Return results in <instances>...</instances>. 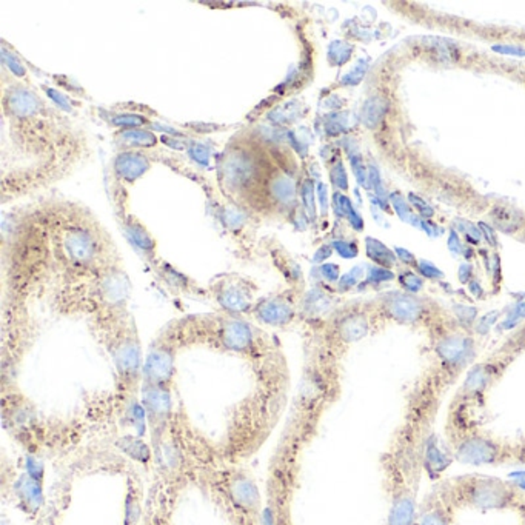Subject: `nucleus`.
Wrapping results in <instances>:
<instances>
[{
    "label": "nucleus",
    "mask_w": 525,
    "mask_h": 525,
    "mask_svg": "<svg viewBox=\"0 0 525 525\" xmlns=\"http://www.w3.org/2000/svg\"><path fill=\"white\" fill-rule=\"evenodd\" d=\"M448 444L457 461L471 465L525 464V440L505 443L478 428L474 422L465 424L459 416L448 413Z\"/></svg>",
    "instance_id": "1"
},
{
    "label": "nucleus",
    "mask_w": 525,
    "mask_h": 525,
    "mask_svg": "<svg viewBox=\"0 0 525 525\" xmlns=\"http://www.w3.org/2000/svg\"><path fill=\"white\" fill-rule=\"evenodd\" d=\"M381 313L391 321L408 325L424 323L438 316V311L433 310L430 302L407 293L385 296L381 302Z\"/></svg>",
    "instance_id": "2"
},
{
    "label": "nucleus",
    "mask_w": 525,
    "mask_h": 525,
    "mask_svg": "<svg viewBox=\"0 0 525 525\" xmlns=\"http://www.w3.org/2000/svg\"><path fill=\"white\" fill-rule=\"evenodd\" d=\"M147 385L168 387L174 376V352L171 347H156L149 352L142 369Z\"/></svg>",
    "instance_id": "3"
},
{
    "label": "nucleus",
    "mask_w": 525,
    "mask_h": 525,
    "mask_svg": "<svg viewBox=\"0 0 525 525\" xmlns=\"http://www.w3.org/2000/svg\"><path fill=\"white\" fill-rule=\"evenodd\" d=\"M216 338H218L222 348L236 353L248 352L256 342L253 328L247 322L235 318L221 322Z\"/></svg>",
    "instance_id": "4"
},
{
    "label": "nucleus",
    "mask_w": 525,
    "mask_h": 525,
    "mask_svg": "<svg viewBox=\"0 0 525 525\" xmlns=\"http://www.w3.org/2000/svg\"><path fill=\"white\" fill-rule=\"evenodd\" d=\"M370 322L365 313H348L336 323V335L345 344L356 342L369 333Z\"/></svg>",
    "instance_id": "5"
},
{
    "label": "nucleus",
    "mask_w": 525,
    "mask_h": 525,
    "mask_svg": "<svg viewBox=\"0 0 525 525\" xmlns=\"http://www.w3.org/2000/svg\"><path fill=\"white\" fill-rule=\"evenodd\" d=\"M291 316L293 310L283 299H270L257 305V318L270 325H285Z\"/></svg>",
    "instance_id": "6"
},
{
    "label": "nucleus",
    "mask_w": 525,
    "mask_h": 525,
    "mask_svg": "<svg viewBox=\"0 0 525 525\" xmlns=\"http://www.w3.org/2000/svg\"><path fill=\"white\" fill-rule=\"evenodd\" d=\"M219 302L223 308H227L231 313L245 311L249 307V296L247 290L240 285H228L221 290Z\"/></svg>",
    "instance_id": "7"
},
{
    "label": "nucleus",
    "mask_w": 525,
    "mask_h": 525,
    "mask_svg": "<svg viewBox=\"0 0 525 525\" xmlns=\"http://www.w3.org/2000/svg\"><path fill=\"white\" fill-rule=\"evenodd\" d=\"M387 113V101L384 97H371L365 102L362 110V121L366 127H376Z\"/></svg>",
    "instance_id": "8"
}]
</instances>
